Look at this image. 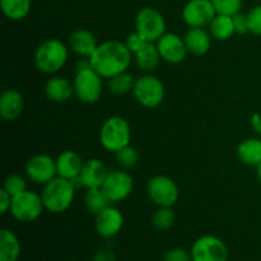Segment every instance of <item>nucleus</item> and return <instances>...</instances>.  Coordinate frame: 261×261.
I'll return each mask as SVG.
<instances>
[{
	"instance_id": "nucleus-13",
	"label": "nucleus",
	"mask_w": 261,
	"mask_h": 261,
	"mask_svg": "<svg viewBox=\"0 0 261 261\" xmlns=\"http://www.w3.org/2000/svg\"><path fill=\"white\" fill-rule=\"evenodd\" d=\"M25 176L37 185H46L58 176L56 160L47 154H37L31 157L25 163Z\"/></svg>"
},
{
	"instance_id": "nucleus-40",
	"label": "nucleus",
	"mask_w": 261,
	"mask_h": 261,
	"mask_svg": "<svg viewBox=\"0 0 261 261\" xmlns=\"http://www.w3.org/2000/svg\"><path fill=\"white\" fill-rule=\"evenodd\" d=\"M256 173H257V178H259V181L261 184V162L256 166Z\"/></svg>"
},
{
	"instance_id": "nucleus-11",
	"label": "nucleus",
	"mask_w": 261,
	"mask_h": 261,
	"mask_svg": "<svg viewBox=\"0 0 261 261\" xmlns=\"http://www.w3.org/2000/svg\"><path fill=\"white\" fill-rule=\"evenodd\" d=\"M134 189V178L129 172L122 170L110 171L107 173L102 190L112 204L121 203L130 196Z\"/></svg>"
},
{
	"instance_id": "nucleus-15",
	"label": "nucleus",
	"mask_w": 261,
	"mask_h": 261,
	"mask_svg": "<svg viewBox=\"0 0 261 261\" xmlns=\"http://www.w3.org/2000/svg\"><path fill=\"white\" fill-rule=\"evenodd\" d=\"M124 227V216L116 206L110 205L101 213L94 216V228L103 239H112L121 232Z\"/></svg>"
},
{
	"instance_id": "nucleus-14",
	"label": "nucleus",
	"mask_w": 261,
	"mask_h": 261,
	"mask_svg": "<svg viewBox=\"0 0 261 261\" xmlns=\"http://www.w3.org/2000/svg\"><path fill=\"white\" fill-rule=\"evenodd\" d=\"M160 53L161 59L168 64H180L182 63L188 55L184 37L176 35V33L166 32L160 40L155 42Z\"/></svg>"
},
{
	"instance_id": "nucleus-34",
	"label": "nucleus",
	"mask_w": 261,
	"mask_h": 261,
	"mask_svg": "<svg viewBox=\"0 0 261 261\" xmlns=\"http://www.w3.org/2000/svg\"><path fill=\"white\" fill-rule=\"evenodd\" d=\"M163 261H191V255L185 249L172 247L163 255Z\"/></svg>"
},
{
	"instance_id": "nucleus-20",
	"label": "nucleus",
	"mask_w": 261,
	"mask_h": 261,
	"mask_svg": "<svg viewBox=\"0 0 261 261\" xmlns=\"http://www.w3.org/2000/svg\"><path fill=\"white\" fill-rule=\"evenodd\" d=\"M45 94L51 102L65 103L73 97L74 86L65 76H53L45 84Z\"/></svg>"
},
{
	"instance_id": "nucleus-22",
	"label": "nucleus",
	"mask_w": 261,
	"mask_h": 261,
	"mask_svg": "<svg viewBox=\"0 0 261 261\" xmlns=\"http://www.w3.org/2000/svg\"><path fill=\"white\" fill-rule=\"evenodd\" d=\"M237 157L240 162L250 167H256L261 162V139L247 138L237 145Z\"/></svg>"
},
{
	"instance_id": "nucleus-29",
	"label": "nucleus",
	"mask_w": 261,
	"mask_h": 261,
	"mask_svg": "<svg viewBox=\"0 0 261 261\" xmlns=\"http://www.w3.org/2000/svg\"><path fill=\"white\" fill-rule=\"evenodd\" d=\"M175 212L170 206H160L152 217V224L158 231H168L175 223Z\"/></svg>"
},
{
	"instance_id": "nucleus-10",
	"label": "nucleus",
	"mask_w": 261,
	"mask_h": 261,
	"mask_svg": "<svg viewBox=\"0 0 261 261\" xmlns=\"http://www.w3.org/2000/svg\"><path fill=\"white\" fill-rule=\"evenodd\" d=\"M147 194L150 201L160 206H170L172 208L178 200L180 191L175 181L168 176L157 175L149 178L147 184Z\"/></svg>"
},
{
	"instance_id": "nucleus-17",
	"label": "nucleus",
	"mask_w": 261,
	"mask_h": 261,
	"mask_svg": "<svg viewBox=\"0 0 261 261\" xmlns=\"http://www.w3.org/2000/svg\"><path fill=\"white\" fill-rule=\"evenodd\" d=\"M107 171L106 165L98 158H91L88 161H84L83 168L79 175V178L82 181V185L86 189H94L102 188L106 178Z\"/></svg>"
},
{
	"instance_id": "nucleus-23",
	"label": "nucleus",
	"mask_w": 261,
	"mask_h": 261,
	"mask_svg": "<svg viewBox=\"0 0 261 261\" xmlns=\"http://www.w3.org/2000/svg\"><path fill=\"white\" fill-rule=\"evenodd\" d=\"M20 250L17 234L10 229L3 228L0 231V261H18Z\"/></svg>"
},
{
	"instance_id": "nucleus-39",
	"label": "nucleus",
	"mask_w": 261,
	"mask_h": 261,
	"mask_svg": "<svg viewBox=\"0 0 261 261\" xmlns=\"http://www.w3.org/2000/svg\"><path fill=\"white\" fill-rule=\"evenodd\" d=\"M250 122H251V127L255 130V133L261 135V115L257 114V112L252 114Z\"/></svg>"
},
{
	"instance_id": "nucleus-33",
	"label": "nucleus",
	"mask_w": 261,
	"mask_h": 261,
	"mask_svg": "<svg viewBox=\"0 0 261 261\" xmlns=\"http://www.w3.org/2000/svg\"><path fill=\"white\" fill-rule=\"evenodd\" d=\"M247 20H249V32L255 36H261V4L249 10Z\"/></svg>"
},
{
	"instance_id": "nucleus-32",
	"label": "nucleus",
	"mask_w": 261,
	"mask_h": 261,
	"mask_svg": "<svg viewBox=\"0 0 261 261\" xmlns=\"http://www.w3.org/2000/svg\"><path fill=\"white\" fill-rule=\"evenodd\" d=\"M242 2L244 0H212L217 14L231 15V17L241 12Z\"/></svg>"
},
{
	"instance_id": "nucleus-8",
	"label": "nucleus",
	"mask_w": 261,
	"mask_h": 261,
	"mask_svg": "<svg viewBox=\"0 0 261 261\" xmlns=\"http://www.w3.org/2000/svg\"><path fill=\"white\" fill-rule=\"evenodd\" d=\"M167 30L162 13L153 7H144L138 10L135 17V31L148 42L155 43Z\"/></svg>"
},
{
	"instance_id": "nucleus-4",
	"label": "nucleus",
	"mask_w": 261,
	"mask_h": 261,
	"mask_svg": "<svg viewBox=\"0 0 261 261\" xmlns=\"http://www.w3.org/2000/svg\"><path fill=\"white\" fill-rule=\"evenodd\" d=\"M132 129L127 120L122 116H111L102 124L99 142L107 152L116 153L130 145Z\"/></svg>"
},
{
	"instance_id": "nucleus-36",
	"label": "nucleus",
	"mask_w": 261,
	"mask_h": 261,
	"mask_svg": "<svg viewBox=\"0 0 261 261\" xmlns=\"http://www.w3.org/2000/svg\"><path fill=\"white\" fill-rule=\"evenodd\" d=\"M233 24L236 33L239 35H245L249 32V20H247V14L244 13H237L233 15Z\"/></svg>"
},
{
	"instance_id": "nucleus-30",
	"label": "nucleus",
	"mask_w": 261,
	"mask_h": 261,
	"mask_svg": "<svg viewBox=\"0 0 261 261\" xmlns=\"http://www.w3.org/2000/svg\"><path fill=\"white\" fill-rule=\"evenodd\" d=\"M115 155H116L119 165L124 168H133L139 162V153L132 145H127V147L120 149L119 152L115 153Z\"/></svg>"
},
{
	"instance_id": "nucleus-9",
	"label": "nucleus",
	"mask_w": 261,
	"mask_h": 261,
	"mask_svg": "<svg viewBox=\"0 0 261 261\" xmlns=\"http://www.w3.org/2000/svg\"><path fill=\"white\" fill-rule=\"evenodd\" d=\"M191 261H228L229 251L226 242L213 234H204L193 244Z\"/></svg>"
},
{
	"instance_id": "nucleus-5",
	"label": "nucleus",
	"mask_w": 261,
	"mask_h": 261,
	"mask_svg": "<svg viewBox=\"0 0 261 261\" xmlns=\"http://www.w3.org/2000/svg\"><path fill=\"white\" fill-rule=\"evenodd\" d=\"M133 94L140 106L145 109H155L165 99V86L158 76L147 73L135 79Z\"/></svg>"
},
{
	"instance_id": "nucleus-1",
	"label": "nucleus",
	"mask_w": 261,
	"mask_h": 261,
	"mask_svg": "<svg viewBox=\"0 0 261 261\" xmlns=\"http://www.w3.org/2000/svg\"><path fill=\"white\" fill-rule=\"evenodd\" d=\"M133 54L125 42L117 40H109L99 43L93 55L89 58L91 65L103 79L127 71L132 64Z\"/></svg>"
},
{
	"instance_id": "nucleus-6",
	"label": "nucleus",
	"mask_w": 261,
	"mask_h": 261,
	"mask_svg": "<svg viewBox=\"0 0 261 261\" xmlns=\"http://www.w3.org/2000/svg\"><path fill=\"white\" fill-rule=\"evenodd\" d=\"M102 76L93 68L75 71L73 81L74 93L76 98L86 105H93L101 99L103 93Z\"/></svg>"
},
{
	"instance_id": "nucleus-18",
	"label": "nucleus",
	"mask_w": 261,
	"mask_h": 261,
	"mask_svg": "<svg viewBox=\"0 0 261 261\" xmlns=\"http://www.w3.org/2000/svg\"><path fill=\"white\" fill-rule=\"evenodd\" d=\"M24 99L17 89H5L0 97V116L8 122L15 121L22 115Z\"/></svg>"
},
{
	"instance_id": "nucleus-12",
	"label": "nucleus",
	"mask_w": 261,
	"mask_h": 261,
	"mask_svg": "<svg viewBox=\"0 0 261 261\" xmlns=\"http://www.w3.org/2000/svg\"><path fill=\"white\" fill-rule=\"evenodd\" d=\"M217 15L212 0H189L182 9V19L189 27H208Z\"/></svg>"
},
{
	"instance_id": "nucleus-27",
	"label": "nucleus",
	"mask_w": 261,
	"mask_h": 261,
	"mask_svg": "<svg viewBox=\"0 0 261 261\" xmlns=\"http://www.w3.org/2000/svg\"><path fill=\"white\" fill-rule=\"evenodd\" d=\"M84 204H86L87 211L91 214H93V216H97L102 211L112 205V203L107 198L102 188L87 189L86 196H84Z\"/></svg>"
},
{
	"instance_id": "nucleus-3",
	"label": "nucleus",
	"mask_w": 261,
	"mask_h": 261,
	"mask_svg": "<svg viewBox=\"0 0 261 261\" xmlns=\"http://www.w3.org/2000/svg\"><path fill=\"white\" fill-rule=\"evenodd\" d=\"M69 56V46L59 38L43 41L35 53V65L43 74H56L65 66Z\"/></svg>"
},
{
	"instance_id": "nucleus-24",
	"label": "nucleus",
	"mask_w": 261,
	"mask_h": 261,
	"mask_svg": "<svg viewBox=\"0 0 261 261\" xmlns=\"http://www.w3.org/2000/svg\"><path fill=\"white\" fill-rule=\"evenodd\" d=\"M135 64L138 68L144 73H152L157 69L158 64L162 60L158 53L157 45L153 42H148L134 55Z\"/></svg>"
},
{
	"instance_id": "nucleus-7",
	"label": "nucleus",
	"mask_w": 261,
	"mask_h": 261,
	"mask_svg": "<svg viewBox=\"0 0 261 261\" xmlns=\"http://www.w3.org/2000/svg\"><path fill=\"white\" fill-rule=\"evenodd\" d=\"M45 211L41 194L25 190L13 196L10 214L20 223H32L42 216Z\"/></svg>"
},
{
	"instance_id": "nucleus-21",
	"label": "nucleus",
	"mask_w": 261,
	"mask_h": 261,
	"mask_svg": "<svg viewBox=\"0 0 261 261\" xmlns=\"http://www.w3.org/2000/svg\"><path fill=\"white\" fill-rule=\"evenodd\" d=\"M212 35L204 28H189L184 36L188 53L195 56H203L211 50Z\"/></svg>"
},
{
	"instance_id": "nucleus-31",
	"label": "nucleus",
	"mask_w": 261,
	"mask_h": 261,
	"mask_svg": "<svg viewBox=\"0 0 261 261\" xmlns=\"http://www.w3.org/2000/svg\"><path fill=\"white\" fill-rule=\"evenodd\" d=\"M3 189L5 191H8L12 196H15L27 190V181H25V178L23 176L13 173V175L7 176V178L4 181V185H3Z\"/></svg>"
},
{
	"instance_id": "nucleus-37",
	"label": "nucleus",
	"mask_w": 261,
	"mask_h": 261,
	"mask_svg": "<svg viewBox=\"0 0 261 261\" xmlns=\"http://www.w3.org/2000/svg\"><path fill=\"white\" fill-rule=\"evenodd\" d=\"M13 196L10 195L8 191H5L4 189L0 190V213L4 216L8 212H10V206H12Z\"/></svg>"
},
{
	"instance_id": "nucleus-19",
	"label": "nucleus",
	"mask_w": 261,
	"mask_h": 261,
	"mask_svg": "<svg viewBox=\"0 0 261 261\" xmlns=\"http://www.w3.org/2000/svg\"><path fill=\"white\" fill-rule=\"evenodd\" d=\"M84 161L82 155L74 150H64L63 153L56 158V168H58V176L66 178V180H74L79 177L83 168Z\"/></svg>"
},
{
	"instance_id": "nucleus-2",
	"label": "nucleus",
	"mask_w": 261,
	"mask_h": 261,
	"mask_svg": "<svg viewBox=\"0 0 261 261\" xmlns=\"http://www.w3.org/2000/svg\"><path fill=\"white\" fill-rule=\"evenodd\" d=\"M76 189L70 180L56 176L54 180L43 185L41 191L43 205L46 211L54 214H60L68 211L75 198Z\"/></svg>"
},
{
	"instance_id": "nucleus-26",
	"label": "nucleus",
	"mask_w": 261,
	"mask_h": 261,
	"mask_svg": "<svg viewBox=\"0 0 261 261\" xmlns=\"http://www.w3.org/2000/svg\"><path fill=\"white\" fill-rule=\"evenodd\" d=\"M2 10L10 20H22L30 14L32 0H0Z\"/></svg>"
},
{
	"instance_id": "nucleus-16",
	"label": "nucleus",
	"mask_w": 261,
	"mask_h": 261,
	"mask_svg": "<svg viewBox=\"0 0 261 261\" xmlns=\"http://www.w3.org/2000/svg\"><path fill=\"white\" fill-rule=\"evenodd\" d=\"M69 48L76 54L81 58L89 59L94 54L96 48L98 47L99 43L97 42V38L91 31L84 30V28H78L74 30L69 36Z\"/></svg>"
},
{
	"instance_id": "nucleus-28",
	"label": "nucleus",
	"mask_w": 261,
	"mask_h": 261,
	"mask_svg": "<svg viewBox=\"0 0 261 261\" xmlns=\"http://www.w3.org/2000/svg\"><path fill=\"white\" fill-rule=\"evenodd\" d=\"M135 84V78L129 73V71H124L121 74L112 76L109 79V89L111 93L116 94V96H122L129 92L133 91Z\"/></svg>"
},
{
	"instance_id": "nucleus-38",
	"label": "nucleus",
	"mask_w": 261,
	"mask_h": 261,
	"mask_svg": "<svg viewBox=\"0 0 261 261\" xmlns=\"http://www.w3.org/2000/svg\"><path fill=\"white\" fill-rule=\"evenodd\" d=\"M92 261H116V255L111 250H99L93 255Z\"/></svg>"
},
{
	"instance_id": "nucleus-35",
	"label": "nucleus",
	"mask_w": 261,
	"mask_h": 261,
	"mask_svg": "<svg viewBox=\"0 0 261 261\" xmlns=\"http://www.w3.org/2000/svg\"><path fill=\"white\" fill-rule=\"evenodd\" d=\"M145 43H148V41L145 40V38H143L137 31L130 33V35L126 37V41H125V45L127 46V48H129L130 53H132L133 55H135V54H137L138 51L145 45Z\"/></svg>"
},
{
	"instance_id": "nucleus-25",
	"label": "nucleus",
	"mask_w": 261,
	"mask_h": 261,
	"mask_svg": "<svg viewBox=\"0 0 261 261\" xmlns=\"http://www.w3.org/2000/svg\"><path fill=\"white\" fill-rule=\"evenodd\" d=\"M212 37L217 41H227L236 33L233 24V17L224 14H217L208 25Z\"/></svg>"
}]
</instances>
